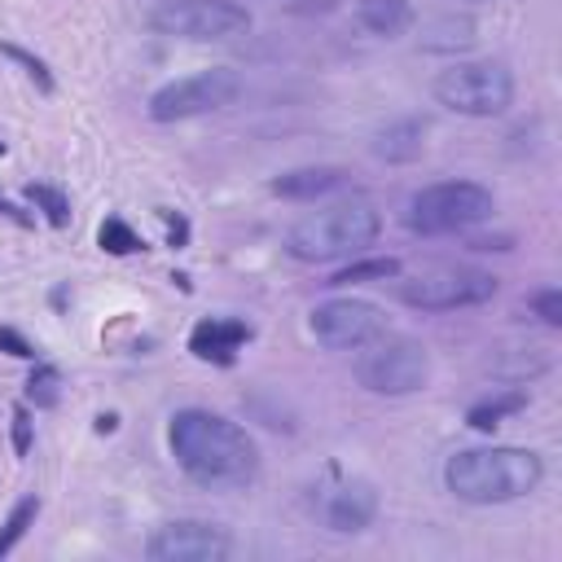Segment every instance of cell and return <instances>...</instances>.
Listing matches in <instances>:
<instances>
[{
    "label": "cell",
    "mask_w": 562,
    "mask_h": 562,
    "mask_svg": "<svg viewBox=\"0 0 562 562\" xmlns=\"http://www.w3.org/2000/svg\"><path fill=\"white\" fill-rule=\"evenodd\" d=\"M26 202H35L53 228H66V224H70V202L61 198V189H48V184H26Z\"/></svg>",
    "instance_id": "22"
},
{
    "label": "cell",
    "mask_w": 562,
    "mask_h": 562,
    "mask_svg": "<svg viewBox=\"0 0 562 562\" xmlns=\"http://www.w3.org/2000/svg\"><path fill=\"white\" fill-rule=\"evenodd\" d=\"M97 241H101V250H105V255H140V250H145V241H140V237H136L119 215H110V220L101 224Z\"/></svg>",
    "instance_id": "20"
},
{
    "label": "cell",
    "mask_w": 562,
    "mask_h": 562,
    "mask_svg": "<svg viewBox=\"0 0 562 562\" xmlns=\"http://www.w3.org/2000/svg\"><path fill=\"white\" fill-rule=\"evenodd\" d=\"M0 215H9V220H13V224H22V228H31V224H35V220H31L26 211H18L9 198H0Z\"/></svg>",
    "instance_id": "29"
},
{
    "label": "cell",
    "mask_w": 562,
    "mask_h": 562,
    "mask_svg": "<svg viewBox=\"0 0 562 562\" xmlns=\"http://www.w3.org/2000/svg\"><path fill=\"white\" fill-rule=\"evenodd\" d=\"M492 211H496V198L479 180H439L408 198L404 224L417 237H452L492 220Z\"/></svg>",
    "instance_id": "4"
},
{
    "label": "cell",
    "mask_w": 562,
    "mask_h": 562,
    "mask_svg": "<svg viewBox=\"0 0 562 562\" xmlns=\"http://www.w3.org/2000/svg\"><path fill=\"white\" fill-rule=\"evenodd\" d=\"M356 22L378 40H395L413 26V4L408 0H360Z\"/></svg>",
    "instance_id": "16"
},
{
    "label": "cell",
    "mask_w": 562,
    "mask_h": 562,
    "mask_svg": "<svg viewBox=\"0 0 562 562\" xmlns=\"http://www.w3.org/2000/svg\"><path fill=\"white\" fill-rule=\"evenodd\" d=\"M531 312H536L549 329H558V325H562V290H558V285L536 290V294H531Z\"/></svg>",
    "instance_id": "25"
},
{
    "label": "cell",
    "mask_w": 562,
    "mask_h": 562,
    "mask_svg": "<svg viewBox=\"0 0 562 562\" xmlns=\"http://www.w3.org/2000/svg\"><path fill=\"white\" fill-rule=\"evenodd\" d=\"M250 334L255 329L246 321H237V316H202L193 325V334H189V351L198 360H206V364H233L237 351L250 342Z\"/></svg>",
    "instance_id": "13"
},
{
    "label": "cell",
    "mask_w": 562,
    "mask_h": 562,
    "mask_svg": "<svg viewBox=\"0 0 562 562\" xmlns=\"http://www.w3.org/2000/svg\"><path fill=\"white\" fill-rule=\"evenodd\" d=\"M474 4H479V0H474Z\"/></svg>",
    "instance_id": "32"
},
{
    "label": "cell",
    "mask_w": 562,
    "mask_h": 562,
    "mask_svg": "<svg viewBox=\"0 0 562 562\" xmlns=\"http://www.w3.org/2000/svg\"><path fill=\"white\" fill-rule=\"evenodd\" d=\"M378 518V492L369 479H338L321 496V522L334 536H360Z\"/></svg>",
    "instance_id": "12"
},
{
    "label": "cell",
    "mask_w": 562,
    "mask_h": 562,
    "mask_svg": "<svg viewBox=\"0 0 562 562\" xmlns=\"http://www.w3.org/2000/svg\"><path fill=\"white\" fill-rule=\"evenodd\" d=\"M378 233H382V211L373 206V198L351 193L321 211H307L285 233V255L299 263H334V259H347L373 246Z\"/></svg>",
    "instance_id": "3"
},
{
    "label": "cell",
    "mask_w": 562,
    "mask_h": 562,
    "mask_svg": "<svg viewBox=\"0 0 562 562\" xmlns=\"http://www.w3.org/2000/svg\"><path fill=\"white\" fill-rule=\"evenodd\" d=\"M307 329L325 351H360L386 334V312L369 299H325L312 307Z\"/></svg>",
    "instance_id": "10"
},
{
    "label": "cell",
    "mask_w": 562,
    "mask_h": 562,
    "mask_svg": "<svg viewBox=\"0 0 562 562\" xmlns=\"http://www.w3.org/2000/svg\"><path fill=\"white\" fill-rule=\"evenodd\" d=\"M167 448L184 479H193L206 492H241L259 474V448L224 413L211 408H180L167 422Z\"/></svg>",
    "instance_id": "1"
},
{
    "label": "cell",
    "mask_w": 562,
    "mask_h": 562,
    "mask_svg": "<svg viewBox=\"0 0 562 562\" xmlns=\"http://www.w3.org/2000/svg\"><path fill=\"white\" fill-rule=\"evenodd\" d=\"M474 250H509V237H474Z\"/></svg>",
    "instance_id": "30"
},
{
    "label": "cell",
    "mask_w": 562,
    "mask_h": 562,
    "mask_svg": "<svg viewBox=\"0 0 562 562\" xmlns=\"http://www.w3.org/2000/svg\"><path fill=\"white\" fill-rule=\"evenodd\" d=\"M158 220L167 224V233H171V241H176V246H184V241H189V224H184V215H176V211L158 206Z\"/></svg>",
    "instance_id": "28"
},
{
    "label": "cell",
    "mask_w": 562,
    "mask_h": 562,
    "mask_svg": "<svg viewBox=\"0 0 562 562\" xmlns=\"http://www.w3.org/2000/svg\"><path fill=\"white\" fill-rule=\"evenodd\" d=\"M422 149H426V119H417V114L395 119V123L378 127V136H373V154H378L382 162H391V167L417 162Z\"/></svg>",
    "instance_id": "15"
},
{
    "label": "cell",
    "mask_w": 562,
    "mask_h": 562,
    "mask_svg": "<svg viewBox=\"0 0 562 562\" xmlns=\"http://www.w3.org/2000/svg\"><path fill=\"white\" fill-rule=\"evenodd\" d=\"M522 408H527V391H492V395H483L465 408V422L474 430H496L505 417H514Z\"/></svg>",
    "instance_id": "17"
},
{
    "label": "cell",
    "mask_w": 562,
    "mask_h": 562,
    "mask_svg": "<svg viewBox=\"0 0 562 562\" xmlns=\"http://www.w3.org/2000/svg\"><path fill=\"white\" fill-rule=\"evenodd\" d=\"M35 518H40V496L31 492V496H22V501L9 509V518H4V527H0V558L26 536V527H35Z\"/></svg>",
    "instance_id": "19"
},
{
    "label": "cell",
    "mask_w": 562,
    "mask_h": 562,
    "mask_svg": "<svg viewBox=\"0 0 562 562\" xmlns=\"http://www.w3.org/2000/svg\"><path fill=\"white\" fill-rule=\"evenodd\" d=\"M149 26L158 35H180V40H233L250 31V9L237 0H162L149 9Z\"/></svg>",
    "instance_id": "9"
},
{
    "label": "cell",
    "mask_w": 562,
    "mask_h": 562,
    "mask_svg": "<svg viewBox=\"0 0 562 562\" xmlns=\"http://www.w3.org/2000/svg\"><path fill=\"white\" fill-rule=\"evenodd\" d=\"M435 31H439V40L426 44V48H435V53H439V48H470V44H474V22H465V18H443Z\"/></svg>",
    "instance_id": "23"
},
{
    "label": "cell",
    "mask_w": 562,
    "mask_h": 562,
    "mask_svg": "<svg viewBox=\"0 0 562 562\" xmlns=\"http://www.w3.org/2000/svg\"><path fill=\"white\" fill-rule=\"evenodd\" d=\"M435 101L465 119H496L514 105V75L505 61H452L435 75Z\"/></svg>",
    "instance_id": "5"
},
{
    "label": "cell",
    "mask_w": 562,
    "mask_h": 562,
    "mask_svg": "<svg viewBox=\"0 0 562 562\" xmlns=\"http://www.w3.org/2000/svg\"><path fill=\"white\" fill-rule=\"evenodd\" d=\"M233 553V540L220 522L206 518H171L158 522L145 540L149 562H224Z\"/></svg>",
    "instance_id": "11"
},
{
    "label": "cell",
    "mask_w": 562,
    "mask_h": 562,
    "mask_svg": "<svg viewBox=\"0 0 562 562\" xmlns=\"http://www.w3.org/2000/svg\"><path fill=\"white\" fill-rule=\"evenodd\" d=\"M0 347H4L9 356H18V360H35V347H31L18 329H9V325H0Z\"/></svg>",
    "instance_id": "26"
},
{
    "label": "cell",
    "mask_w": 562,
    "mask_h": 562,
    "mask_svg": "<svg viewBox=\"0 0 562 562\" xmlns=\"http://www.w3.org/2000/svg\"><path fill=\"white\" fill-rule=\"evenodd\" d=\"M13 448H18V457L31 448V417H26V408H22V404L13 408Z\"/></svg>",
    "instance_id": "27"
},
{
    "label": "cell",
    "mask_w": 562,
    "mask_h": 562,
    "mask_svg": "<svg viewBox=\"0 0 562 562\" xmlns=\"http://www.w3.org/2000/svg\"><path fill=\"white\" fill-rule=\"evenodd\" d=\"M241 97V75L233 66H211V70H193L180 75L171 83H162L158 92H149L145 114L154 123H180V119H198V114H215L228 110Z\"/></svg>",
    "instance_id": "7"
},
{
    "label": "cell",
    "mask_w": 562,
    "mask_h": 562,
    "mask_svg": "<svg viewBox=\"0 0 562 562\" xmlns=\"http://www.w3.org/2000/svg\"><path fill=\"white\" fill-rule=\"evenodd\" d=\"M347 184V171L342 167H294V171H281V176H272V193L277 198H290V202H316V198H325V193H334V189H342Z\"/></svg>",
    "instance_id": "14"
},
{
    "label": "cell",
    "mask_w": 562,
    "mask_h": 562,
    "mask_svg": "<svg viewBox=\"0 0 562 562\" xmlns=\"http://www.w3.org/2000/svg\"><path fill=\"white\" fill-rule=\"evenodd\" d=\"M26 400H31L35 408H57V400H61V373H57L53 364H40V369L26 378Z\"/></svg>",
    "instance_id": "21"
},
{
    "label": "cell",
    "mask_w": 562,
    "mask_h": 562,
    "mask_svg": "<svg viewBox=\"0 0 562 562\" xmlns=\"http://www.w3.org/2000/svg\"><path fill=\"white\" fill-rule=\"evenodd\" d=\"M356 382L373 395H417L430 382V351L417 338H373L369 347H360L356 360Z\"/></svg>",
    "instance_id": "8"
},
{
    "label": "cell",
    "mask_w": 562,
    "mask_h": 562,
    "mask_svg": "<svg viewBox=\"0 0 562 562\" xmlns=\"http://www.w3.org/2000/svg\"><path fill=\"white\" fill-rule=\"evenodd\" d=\"M0 57L18 61V66L35 79V88H40V92H53V88H57V83H53V75H48V66H44L35 53H26V48H18V44H0Z\"/></svg>",
    "instance_id": "24"
},
{
    "label": "cell",
    "mask_w": 562,
    "mask_h": 562,
    "mask_svg": "<svg viewBox=\"0 0 562 562\" xmlns=\"http://www.w3.org/2000/svg\"><path fill=\"white\" fill-rule=\"evenodd\" d=\"M544 461L531 448L487 443V448H461L443 461V487L465 505H505L522 501L540 487Z\"/></svg>",
    "instance_id": "2"
},
{
    "label": "cell",
    "mask_w": 562,
    "mask_h": 562,
    "mask_svg": "<svg viewBox=\"0 0 562 562\" xmlns=\"http://www.w3.org/2000/svg\"><path fill=\"white\" fill-rule=\"evenodd\" d=\"M0 158H4V140H0Z\"/></svg>",
    "instance_id": "31"
},
{
    "label": "cell",
    "mask_w": 562,
    "mask_h": 562,
    "mask_svg": "<svg viewBox=\"0 0 562 562\" xmlns=\"http://www.w3.org/2000/svg\"><path fill=\"white\" fill-rule=\"evenodd\" d=\"M395 277H400V259L378 255V259H356V263L338 268L325 285H364V281H395Z\"/></svg>",
    "instance_id": "18"
},
{
    "label": "cell",
    "mask_w": 562,
    "mask_h": 562,
    "mask_svg": "<svg viewBox=\"0 0 562 562\" xmlns=\"http://www.w3.org/2000/svg\"><path fill=\"white\" fill-rule=\"evenodd\" d=\"M496 277L470 263H435L426 272L400 277L395 299L417 307V312H457V307H479L496 294Z\"/></svg>",
    "instance_id": "6"
}]
</instances>
